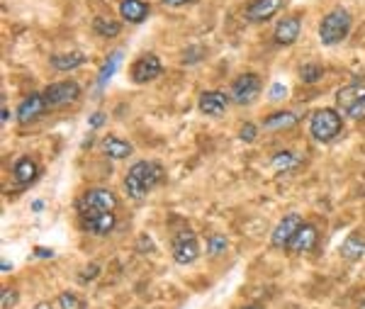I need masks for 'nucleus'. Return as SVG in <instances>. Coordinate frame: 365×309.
I'll return each mask as SVG.
<instances>
[{
  "mask_svg": "<svg viewBox=\"0 0 365 309\" xmlns=\"http://www.w3.org/2000/svg\"><path fill=\"white\" fill-rule=\"evenodd\" d=\"M117 195L108 188H91L78 200V219L88 234L108 236L117 227Z\"/></svg>",
  "mask_w": 365,
  "mask_h": 309,
  "instance_id": "f257e3e1",
  "label": "nucleus"
},
{
  "mask_svg": "<svg viewBox=\"0 0 365 309\" xmlns=\"http://www.w3.org/2000/svg\"><path fill=\"white\" fill-rule=\"evenodd\" d=\"M161 181H163V166L161 163H156V161H137V163L132 166V168L127 171L125 190H127L129 200L141 202Z\"/></svg>",
  "mask_w": 365,
  "mask_h": 309,
  "instance_id": "f03ea898",
  "label": "nucleus"
},
{
  "mask_svg": "<svg viewBox=\"0 0 365 309\" xmlns=\"http://www.w3.org/2000/svg\"><path fill=\"white\" fill-rule=\"evenodd\" d=\"M341 132H344V115H341L336 108H322L312 115L309 134L314 136L317 141L329 144V141L341 136Z\"/></svg>",
  "mask_w": 365,
  "mask_h": 309,
  "instance_id": "7ed1b4c3",
  "label": "nucleus"
},
{
  "mask_svg": "<svg viewBox=\"0 0 365 309\" xmlns=\"http://www.w3.org/2000/svg\"><path fill=\"white\" fill-rule=\"evenodd\" d=\"M351 25H353V17L346 8H334L331 13L324 15L322 25H319V39L322 44L327 46H334V44H341L351 32Z\"/></svg>",
  "mask_w": 365,
  "mask_h": 309,
  "instance_id": "20e7f679",
  "label": "nucleus"
},
{
  "mask_svg": "<svg viewBox=\"0 0 365 309\" xmlns=\"http://www.w3.org/2000/svg\"><path fill=\"white\" fill-rule=\"evenodd\" d=\"M336 110L349 120H365V86L351 83L336 93Z\"/></svg>",
  "mask_w": 365,
  "mask_h": 309,
  "instance_id": "39448f33",
  "label": "nucleus"
},
{
  "mask_svg": "<svg viewBox=\"0 0 365 309\" xmlns=\"http://www.w3.org/2000/svg\"><path fill=\"white\" fill-rule=\"evenodd\" d=\"M170 253H173V260L180 265H190L197 260L200 255V243L197 236L192 234L190 229H182L170 239Z\"/></svg>",
  "mask_w": 365,
  "mask_h": 309,
  "instance_id": "423d86ee",
  "label": "nucleus"
},
{
  "mask_svg": "<svg viewBox=\"0 0 365 309\" xmlns=\"http://www.w3.org/2000/svg\"><path fill=\"white\" fill-rule=\"evenodd\" d=\"M44 98L49 110L56 108H66V105L76 103L81 98V86L76 81H58L44 88Z\"/></svg>",
  "mask_w": 365,
  "mask_h": 309,
  "instance_id": "0eeeda50",
  "label": "nucleus"
},
{
  "mask_svg": "<svg viewBox=\"0 0 365 309\" xmlns=\"http://www.w3.org/2000/svg\"><path fill=\"white\" fill-rule=\"evenodd\" d=\"M232 100L237 105H251L261 95V76L258 74H241L232 83Z\"/></svg>",
  "mask_w": 365,
  "mask_h": 309,
  "instance_id": "6e6552de",
  "label": "nucleus"
},
{
  "mask_svg": "<svg viewBox=\"0 0 365 309\" xmlns=\"http://www.w3.org/2000/svg\"><path fill=\"white\" fill-rule=\"evenodd\" d=\"M161 74H163V64L156 54L139 56L137 61L132 64V71H129V76H132L134 83H151V81H156Z\"/></svg>",
  "mask_w": 365,
  "mask_h": 309,
  "instance_id": "1a4fd4ad",
  "label": "nucleus"
},
{
  "mask_svg": "<svg viewBox=\"0 0 365 309\" xmlns=\"http://www.w3.org/2000/svg\"><path fill=\"white\" fill-rule=\"evenodd\" d=\"M229 103H232V95H227L225 91H205L200 95L197 108L207 117H222L229 110Z\"/></svg>",
  "mask_w": 365,
  "mask_h": 309,
  "instance_id": "9d476101",
  "label": "nucleus"
},
{
  "mask_svg": "<svg viewBox=\"0 0 365 309\" xmlns=\"http://www.w3.org/2000/svg\"><path fill=\"white\" fill-rule=\"evenodd\" d=\"M302 224L304 222H302V217H299V215L282 217V222L273 229V234H270V243H273L275 248H287V246H290V241L295 239L297 229L302 227Z\"/></svg>",
  "mask_w": 365,
  "mask_h": 309,
  "instance_id": "9b49d317",
  "label": "nucleus"
},
{
  "mask_svg": "<svg viewBox=\"0 0 365 309\" xmlns=\"http://www.w3.org/2000/svg\"><path fill=\"white\" fill-rule=\"evenodd\" d=\"M46 110H49V105H46L44 93H29L20 103V108H17V120L22 124H29L37 120V117H42Z\"/></svg>",
  "mask_w": 365,
  "mask_h": 309,
  "instance_id": "f8f14e48",
  "label": "nucleus"
},
{
  "mask_svg": "<svg viewBox=\"0 0 365 309\" xmlns=\"http://www.w3.org/2000/svg\"><path fill=\"white\" fill-rule=\"evenodd\" d=\"M285 0H251L244 10V17L249 22H268L273 15L280 13Z\"/></svg>",
  "mask_w": 365,
  "mask_h": 309,
  "instance_id": "ddd939ff",
  "label": "nucleus"
},
{
  "mask_svg": "<svg viewBox=\"0 0 365 309\" xmlns=\"http://www.w3.org/2000/svg\"><path fill=\"white\" fill-rule=\"evenodd\" d=\"M299 32H302V20L295 15H290V17H282V20H278L275 32H273V39H275V44H280V46H290L299 39Z\"/></svg>",
  "mask_w": 365,
  "mask_h": 309,
  "instance_id": "4468645a",
  "label": "nucleus"
},
{
  "mask_svg": "<svg viewBox=\"0 0 365 309\" xmlns=\"http://www.w3.org/2000/svg\"><path fill=\"white\" fill-rule=\"evenodd\" d=\"M317 243H319V231H317L314 224L304 222L302 227L297 229L295 239L290 241L287 251H290V253H309V251H314V248H317Z\"/></svg>",
  "mask_w": 365,
  "mask_h": 309,
  "instance_id": "2eb2a0df",
  "label": "nucleus"
},
{
  "mask_svg": "<svg viewBox=\"0 0 365 309\" xmlns=\"http://www.w3.org/2000/svg\"><path fill=\"white\" fill-rule=\"evenodd\" d=\"M37 176H39V166H37L34 158L20 156L13 163V178H15V183L20 188H25V186H29V183H34V181H37Z\"/></svg>",
  "mask_w": 365,
  "mask_h": 309,
  "instance_id": "dca6fc26",
  "label": "nucleus"
},
{
  "mask_svg": "<svg viewBox=\"0 0 365 309\" xmlns=\"http://www.w3.org/2000/svg\"><path fill=\"white\" fill-rule=\"evenodd\" d=\"M103 153L113 161H122V158L132 156L134 153V146L129 141L120 139V136H105L103 139Z\"/></svg>",
  "mask_w": 365,
  "mask_h": 309,
  "instance_id": "f3484780",
  "label": "nucleus"
},
{
  "mask_svg": "<svg viewBox=\"0 0 365 309\" xmlns=\"http://www.w3.org/2000/svg\"><path fill=\"white\" fill-rule=\"evenodd\" d=\"M120 15H122V20L132 22V25H139V22H144L146 15H149V3H144V0H122Z\"/></svg>",
  "mask_w": 365,
  "mask_h": 309,
  "instance_id": "a211bd4d",
  "label": "nucleus"
},
{
  "mask_svg": "<svg viewBox=\"0 0 365 309\" xmlns=\"http://www.w3.org/2000/svg\"><path fill=\"white\" fill-rule=\"evenodd\" d=\"M299 122V117L295 112H273V115L266 117V122H263V129H268V132H282V129H292L295 124Z\"/></svg>",
  "mask_w": 365,
  "mask_h": 309,
  "instance_id": "6ab92c4d",
  "label": "nucleus"
},
{
  "mask_svg": "<svg viewBox=\"0 0 365 309\" xmlns=\"http://www.w3.org/2000/svg\"><path fill=\"white\" fill-rule=\"evenodd\" d=\"M341 255H344L346 260H358L365 255V239L361 234H349L346 236V241L341 243Z\"/></svg>",
  "mask_w": 365,
  "mask_h": 309,
  "instance_id": "aec40b11",
  "label": "nucleus"
},
{
  "mask_svg": "<svg viewBox=\"0 0 365 309\" xmlns=\"http://www.w3.org/2000/svg\"><path fill=\"white\" fill-rule=\"evenodd\" d=\"M86 64V54L83 51H68V54H56L51 56V66L56 71H73Z\"/></svg>",
  "mask_w": 365,
  "mask_h": 309,
  "instance_id": "412c9836",
  "label": "nucleus"
},
{
  "mask_svg": "<svg viewBox=\"0 0 365 309\" xmlns=\"http://www.w3.org/2000/svg\"><path fill=\"white\" fill-rule=\"evenodd\" d=\"M120 61H122V51L120 49L113 51V54L108 56V61L103 64V69H100V74H98V91H103V88L108 86V81L115 76V71H117V66H120Z\"/></svg>",
  "mask_w": 365,
  "mask_h": 309,
  "instance_id": "4be33fe9",
  "label": "nucleus"
},
{
  "mask_svg": "<svg viewBox=\"0 0 365 309\" xmlns=\"http://www.w3.org/2000/svg\"><path fill=\"white\" fill-rule=\"evenodd\" d=\"M93 29H96L98 37L113 39L122 32V25L117 20H110V17H96V20H93Z\"/></svg>",
  "mask_w": 365,
  "mask_h": 309,
  "instance_id": "5701e85b",
  "label": "nucleus"
},
{
  "mask_svg": "<svg viewBox=\"0 0 365 309\" xmlns=\"http://www.w3.org/2000/svg\"><path fill=\"white\" fill-rule=\"evenodd\" d=\"M297 163H299V158L292 151H280V153H275V156H273V168L282 171V173H285V171L297 168Z\"/></svg>",
  "mask_w": 365,
  "mask_h": 309,
  "instance_id": "b1692460",
  "label": "nucleus"
},
{
  "mask_svg": "<svg viewBox=\"0 0 365 309\" xmlns=\"http://www.w3.org/2000/svg\"><path fill=\"white\" fill-rule=\"evenodd\" d=\"M324 76V69L319 64H304L302 69H299V78L302 83H307V86H314V83H319Z\"/></svg>",
  "mask_w": 365,
  "mask_h": 309,
  "instance_id": "393cba45",
  "label": "nucleus"
},
{
  "mask_svg": "<svg viewBox=\"0 0 365 309\" xmlns=\"http://www.w3.org/2000/svg\"><path fill=\"white\" fill-rule=\"evenodd\" d=\"M58 307H61V309H86L83 300H81V297H76L73 293H61V295H58Z\"/></svg>",
  "mask_w": 365,
  "mask_h": 309,
  "instance_id": "a878e982",
  "label": "nucleus"
},
{
  "mask_svg": "<svg viewBox=\"0 0 365 309\" xmlns=\"http://www.w3.org/2000/svg\"><path fill=\"white\" fill-rule=\"evenodd\" d=\"M227 251V239L222 234H212L207 239V253L210 255H220Z\"/></svg>",
  "mask_w": 365,
  "mask_h": 309,
  "instance_id": "bb28decb",
  "label": "nucleus"
},
{
  "mask_svg": "<svg viewBox=\"0 0 365 309\" xmlns=\"http://www.w3.org/2000/svg\"><path fill=\"white\" fill-rule=\"evenodd\" d=\"M17 305V290L5 288L3 290V300H0V309H13Z\"/></svg>",
  "mask_w": 365,
  "mask_h": 309,
  "instance_id": "cd10ccee",
  "label": "nucleus"
},
{
  "mask_svg": "<svg viewBox=\"0 0 365 309\" xmlns=\"http://www.w3.org/2000/svg\"><path fill=\"white\" fill-rule=\"evenodd\" d=\"M241 141H246V144H251V141H256V136H258V127L256 124H251V122H246L244 127H241Z\"/></svg>",
  "mask_w": 365,
  "mask_h": 309,
  "instance_id": "c85d7f7f",
  "label": "nucleus"
},
{
  "mask_svg": "<svg viewBox=\"0 0 365 309\" xmlns=\"http://www.w3.org/2000/svg\"><path fill=\"white\" fill-rule=\"evenodd\" d=\"M282 95H285V88H282L280 83H275V86L270 88V100H282Z\"/></svg>",
  "mask_w": 365,
  "mask_h": 309,
  "instance_id": "c756f323",
  "label": "nucleus"
},
{
  "mask_svg": "<svg viewBox=\"0 0 365 309\" xmlns=\"http://www.w3.org/2000/svg\"><path fill=\"white\" fill-rule=\"evenodd\" d=\"M103 122H105V115H103V112H96V115H93V120H91V127H93V129H98Z\"/></svg>",
  "mask_w": 365,
  "mask_h": 309,
  "instance_id": "7c9ffc66",
  "label": "nucleus"
},
{
  "mask_svg": "<svg viewBox=\"0 0 365 309\" xmlns=\"http://www.w3.org/2000/svg\"><path fill=\"white\" fill-rule=\"evenodd\" d=\"M34 253H37L39 258H51V255H54V251H51V248H42V246L34 248Z\"/></svg>",
  "mask_w": 365,
  "mask_h": 309,
  "instance_id": "2f4dec72",
  "label": "nucleus"
},
{
  "mask_svg": "<svg viewBox=\"0 0 365 309\" xmlns=\"http://www.w3.org/2000/svg\"><path fill=\"white\" fill-rule=\"evenodd\" d=\"M98 270H100V268H98V265H91V270H88V268H86V275H83V278H81V280H93V278H96V275H98Z\"/></svg>",
  "mask_w": 365,
  "mask_h": 309,
  "instance_id": "473e14b6",
  "label": "nucleus"
},
{
  "mask_svg": "<svg viewBox=\"0 0 365 309\" xmlns=\"http://www.w3.org/2000/svg\"><path fill=\"white\" fill-rule=\"evenodd\" d=\"M163 5H168V8H178V5H185V3H192V0H161Z\"/></svg>",
  "mask_w": 365,
  "mask_h": 309,
  "instance_id": "72a5a7b5",
  "label": "nucleus"
},
{
  "mask_svg": "<svg viewBox=\"0 0 365 309\" xmlns=\"http://www.w3.org/2000/svg\"><path fill=\"white\" fill-rule=\"evenodd\" d=\"M34 309H54V307H51V302H39Z\"/></svg>",
  "mask_w": 365,
  "mask_h": 309,
  "instance_id": "f704fd0d",
  "label": "nucleus"
},
{
  "mask_svg": "<svg viewBox=\"0 0 365 309\" xmlns=\"http://www.w3.org/2000/svg\"><path fill=\"white\" fill-rule=\"evenodd\" d=\"M8 120H10V112H8V108L3 105V124H8Z\"/></svg>",
  "mask_w": 365,
  "mask_h": 309,
  "instance_id": "c9c22d12",
  "label": "nucleus"
},
{
  "mask_svg": "<svg viewBox=\"0 0 365 309\" xmlns=\"http://www.w3.org/2000/svg\"><path fill=\"white\" fill-rule=\"evenodd\" d=\"M241 309H261L258 305H249V307H241Z\"/></svg>",
  "mask_w": 365,
  "mask_h": 309,
  "instance_id": "e433bc0d",
  "label": "nucleus"
},
{
  "mask_svg": "<svg viewBox=\"0 0 365 309\" xmlns=\"http://www.w3.org/2000/svg\"><path fill=\"white\" fill-rule=\"evenodd\" d=\"M358 309H365V300L361 302V305H358Z\"/></svg>",
  "mask_w": 365,
  "mask_h": 309,
  "instance_id": "4c0bfd02",
  "label": "nucleus"
}]
</instances>
